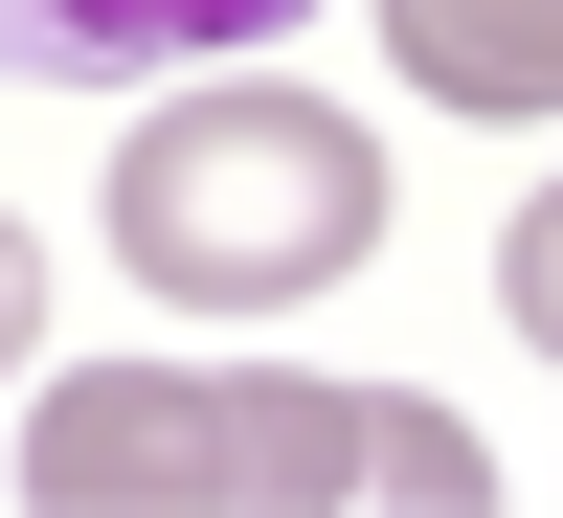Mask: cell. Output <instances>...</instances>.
<instances>
[{"mask_svg": "<svg viewBox=\"0 0 563 518\" xmlns=\"http://www.w3.org/2000/svg\"><path fill=\"white\" fill-rule=\"evenodd\" d=\"M45 518H474L496 451L406 384H249V361H90L23 406Z\"/></svg>", "mask_w": 563, "mask_h": 518, "instance_id": "1", "label": "cell"}, {"mask_svg": "<svg viewBox=\"0 0 563 518\" xmlns=\"http://www.w3.org/2000/svg\"><path fill=\"white\" fill-rule=\"evenodd\" d=\"M113 249L180 316H294L384 249V158L316 90H180V113H113Z\"/></svg>", "mask_w": 563, "mask_h": 518, "instance_id": "2", "label": "cell"}, {"mask_svg": "<svg viewBox=\"0 0 563 518\" xmlns=\"http://www.w3.org/2000/svg\"><path fill=\"white\" fill-rule=\"evenodd\" d=\"M316 0H0V90H180V68H249L294 45Z\"/></svg>", "mask_w": 563, "mask_h": 518, "instance_id": "3", "label": "cell"}, {"mask_svg": "<svg viewBox=\"0 0 563 518\" xmlns=\"http://www.w3.org/2000/svg\"><path fill=\"white\" fill-rule=\"evenodd\" d=\"M429 113H563V0H384Z\"/></svg>", "mask_w": 563, "mask_h": 518, "instance_id": "4", "label": "cell"}, {"mask_svg": "<svg viewBox=\"0 0 563 518\" xmlns=\"http://www.w3.org/2000/svg\"><path fill=\"white\" fill-rule=\"evenodd\" d=\"M496 316H519V339L563 361V180H541V203H519V249H496Z\"/></svg>", "mask_w": 563, "mask_h": 518, "instance_id": "5", "label": "cell"}, {"mask_svg": "<svg viewBox=\"0 0 563 518\" xmlns=\"http://www.w3.org/2000/svg\"><path fill=\"white\" fill-rule=\"evenodd\" d=\"M23 339H45V249H23V203H0V384H23Z\"/></svg>", "mask_w": 563, "mask_h": 518, "instance_id": "6", "label": "cell"}]
</instances>
